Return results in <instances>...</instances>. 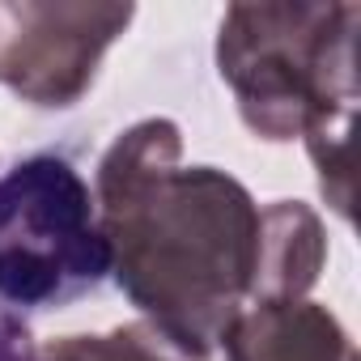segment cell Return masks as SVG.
Here are the masks:
<instances>
[{"label": "cell", "instance_id": "5", "mask_svg": "<svg viewBox=\"0 0 361 361\" xmlns=\"http://www.w3.org/2000/svg\"><path fill=\"white\" fill-rule=\"evenodd\" d=\"M217 348H226V361H357L344 323L306 298L247 306Z\"/></svg>", "mask_w": 361, "mask_h": 361}, {"label": "cell", "instance_id": "2", "mask_svg": "<svg viewBox=\"0 0 361 361\" xmlns=\"http://www.w3.org/2000/svg\"><path fill=\"white\" fill-rule=\"evenodd\" d=\"M361 5L259 0L230 5L217 26V73L243 123L272 145L306 140L319 192L353 217V111Z\"/></svg>", "mask_w": 361, "mask_h": 361}, {"label": "cell", "instance_id": "4", "mask_svg": "<svg viewBox=\"0 0 361 361\" xmlns=\"http://www.w3.org/2000/svg\"><path fill=\"white\" fill-rule=\"evenodd\" d=\"M132 18L115 0H0V85L39 111L77 106Z\"/></svg>", "mask_w": 361, "mask_h": 361}, {"label": "cell", "instance_id": "8", "mask_svg": "<svg viewBox=\"0 0 361 361\" xmlns=\"http://www.w3.org/2000/svg\"><path fill=\"white\" fill-rule=\"evenodd\" d=\"M0 361H39V348H35L30 327L5 302H0Z\"/></svg>", "mask_w": 361, "mask_h": 361}, {"label": "cell", "instance_id": "6", "mask_svg": "<svg viewBox=\"0 0 361 361\" xmlns=\"http://www.w3.org/2000/svg\"><path fill=\"white\" fill-rule=\"evenodd\" d=\"M327 264L323 217L302 200H272L259 209V264L251 285V306L302 302Z\"/></svg>", "mask_w": 361, "mask_h": 361}, {"label": "cell", "instance_id": "1", "mask_svg": "<svg viewBox=\"0 0 361 361\" xmlns=\"http://www.w3.org/2000/svg\"><path fill=\"white\" fill-rule=\"evenodd\" d=\"M94 209L119 293L149 323L213 353L251 306L255 196L217 166H183L178 123L153 115L102 153Z\"/></svg>", "mask_w": 361, "mask_h": 361}, {"label": "cell", "instance_id": "7", "mask_svg": "<svg viewBox=\"0 0 361 361\" xmlns=\"http://www.w3.org/2000/svg\"><path fill=\"white\" fill-rule=\"evenodd\" d=\"M39 361H213V353L149 319H136L102 336H60L39 353Z\"/></svg>", "mask_w": 361, "mask_h": 361}, {"label": "cell", "instance_id": "3", "mask_svg": "<svg viewBox=\"0 0 361 361\" xmlns=\"http://www.w3.org/2000/svg\"><path fill=\"white\" fill-rule=\"evenodd\" d=\"M111 276L94 192L60 149L30 153L0 174V302L60 310Z\"/></svg>", "mask_w": 361, "mask_h": 361}]
</instances>
